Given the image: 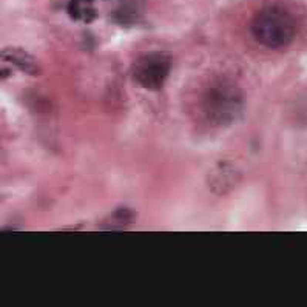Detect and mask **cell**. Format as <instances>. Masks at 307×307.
<instances>
[{
  "instance_id": "1",
  "label": "cell",
  "mask_w": 307,
  "mask_h": 307,
  "mask_svg": "<svg viewBox=\"0 0 307 307\" xmlns=\"http://www.w3.org/2000/svg\"><path fill=\"white\" fill-rule=\"evenodd\" d=\"M253 36L272 50L287 47L297 34V24L290 11L281 5H269L256 14L252 24Z\"/></svg>"
},
{
  "instance_id": "2",
  "label": "cell",
  "mask_w": 307,
  "mask_h": 307,
  "mask_svg": "<svg viewBox=\"0 0 307 307\" xmlns=\"http://www.w3.org/2000/svg\"><path fill=\"white\" fill-rule=\"evenodd\" d=\"M204 113L215 125H232L241 119L246 108V99L238 87L219 82L209 88L202 99Z\"/></svg>"
},
{
  "instance_id": "3",
  "label": "cell",
  "mask_w": 307,
  "mask_h": 307,
  "mask_svg": "<svg viewBox=\"0 0 307 307\" xmlns=\"http://www.w3.org/2000/svg\"><path fill=\"white\" fill-rule=\"evenodd\" d=\"M172 56L165 51L142 54L133 65V77L147 90H161L172 71Z\"/></svg>"
},
{
  "instance_id": "4",
  "label": "cell",
  "mask_w": 307,
  "mask_h": 307,
  "mask_svg": "<svg viewBox=\"0 0 307 307\" xmlns=\"http://www.w3.org/2000/svg\"><path fill=\"white\" fill-rule=\"evenodd\" d=\"M5 62L13 63L20 71H24L30 76H37L40 73V65L34 56L27 53L22 48H5L0 53Z\"/></svg>"
},
{
  "instance_id": "5",
  "label": "cell",
  "mask_w": 307,
  "mask_h": 307,
  "mask_svg": "<svg viewBox=\"0 0 307 307\" xmlns=\"http://www.w3.org/2000/svg\"><path fill=\"white\" fill-rule=\"evenodd\" d=\"M212 190L215 193H225L235 185V170L232 165H219L216 168V175L210 176Z\"/></svg>"
},
{
  "instance_id": "6",
  "label": "cell",
  "mask_w": 307,
  "mask_h": 307,
  "mask_svg": "<svg viewBox=\"0 0 307 307\" xmlns=\"http://www.w3.org/2000/svg\"><path fill=\"white\" fill-rule=\"evenodd\" d=\"M141 17V5L136 2H128L113 11V20L121 27H133L138 24Z\"/></svg>"
},
{
  "instance_id": "7",
  "label": "cell",
  "mask_w": 307,
  "mask_h": 307,
  "mask_svg": "<svg viewBox=\"0 0 307 307\" xmlns=\"http://www.w3.org/2000/svg\"><path fill=\"white\" fill-rule=\"evenodd\" d=\"M113 218H115V221L119 222L121 225H130L136 219V213L131 209L121 207V209H118L115 213H113Z\"/></svg>"
},
{
  "instance_id": "8",
  "label": "cell",
  "mask_w": 307,
  "mask_h": 307,
  "mask_svg": "<svg viewBox=\"0 0 307 307\" xmlns=\"http://www.w3.org/2000/svg\"><path fill=\"white\" fill-rule=\"evenodd\" d=\"M82 5L84 3H81L79 0H70V3H68V6H66V11L73 20H82V9H84Z\"/></svg>"
},
{
  "instance_id": "9",
  "label": "cell",
  "mask_w": 307,
  "mask_h": 307,
  "mask_svg": "<svg viewBox=\"0 0 307 307\" xmlns=\"http://www.w3.org/2000/svg\"><path fill=\"white\" fill-rule=\"evenodd\" d=\"M97 19V11L93 6H84L82 9V20L85 24H92L93 20Z\"/></svg>"
},
{
  "instance_id": "10",
  "label": "cell",
  "mask_w": 307,
  "mask_h": 307,
  "mask_svg": "<svg viewBox=\"0 0 307 307\" xmlns=\"http://www.w3.org/2000/svg\"><path fill=\"white\" fill-rule=\"evenodd\" d=\"M11 76V71L9 70H0V79H6V77H9Z\"/></svg>"
},
{
  "instance_id": "11",
  "label": "cell",
  "mask_w": 307,
  "mask_h": 307,
  "mask_svg": "<svg viewBox=\"0 0 307 307\" xmlns=\"http://www.w3.org/2000/svg\"><path fill=\"white\" fill-rule=\"evenodd\" d=\"M79 2H81V3H87V5H92L94 0H79Z\"/></svg>"
}]
</instances>
